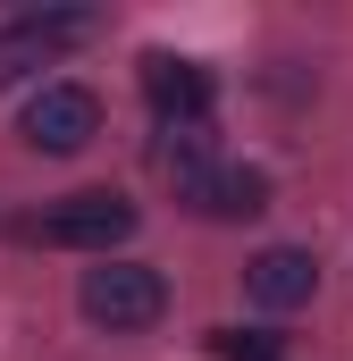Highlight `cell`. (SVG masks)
<instances>
[{
    "label": "cell",
    "instance_id": "6da1fadb",
    "mask_svg": "<svg viewBox=\"0 0 353 361\" xmlns=\"http://www.w3.org/2000/svg\"><path fill=\"white\" fill-rule=\"evenodd\" d=\"M25 235H34V244H51V252H101V261H109V244H126V235H135V202H126V193H109V185H92V193L51 202Z\"/></svg>",
    "mask_w": 353,
    "mask_h": 361
},
{
    "label": "cell",
    "instance_id": "5b68a950",
    "mask_svg": "<svg viewBox=\"0 0 353 361\" xmlns=\"http://www.w3.org/2000/svg\"><path fill=\"white\" fill-rule=\"evenodd\" d=\"M311 286H320V261L294 252V244H269V252L244 261V294H253L261 311H294V302H311Z\"/></svg>",
    "mask_w": 353,
    "mask_h": 361
},
{
    "label": "cell",
    "instance_id": "ba28073f",
    "mask_svg": "<svg viewBox=\"0 0 353 361\" xmlns=\"http://www.w3.org/2000/svg\"><path fill=\"white\" fill-rule=\"evenodd\" d=\"M210 353H219V361H286V345L261 336V328H219V336H210Z\"/></svg>",
    "mask_w": 353,
    "mask_h": 361
},
{
    "label": "cell",
    "instance_id": "277c9868",
    "mask_svg": "<svg viewBox=\"0 0 353 361\" xmlns=\"http://www.w3.org/2000/svg\"><path fill=\"white\" fill-rule=\"evenodd\" d=\"M210 92H219V85H210L202 59H176V51H152V59H143V101L160 109L169 135H185V126L210 118Z\"/></svg>",
    "mask_w": 353,
    "mask_h": 361
},
{
    "label": "cell",
    "instance_id": "8992f818",
    "mask_svg": "<svg viewBox=\"0 0 353 361\" xmlns=\"http://www.w3.org/2000/svg\"><path fill=\"white\" fill-rule=\"evenodd\" d=\"M185 202H193L202 219H261L269 210V177L244 169V160H227V169H202V177L185 185Z\"/></svg>",
    "mask_w": 353,
    "mask_h": 361
},
{
    "label": "cell",
    "instance_id": "7a4b0ae2",
    "mask_svg": "<svg viewBox=\"0 0 353 361\" xmlns=\"http://www.w3.org/2000/svg\"><path fill=\"white\" fill-rule=\"evenodd\" d=\"M169 311V277L143 269V261H101L85 269V319L92 328H109V336H135V328H152Z\"/></svg>",
    "mask_w": 353,
    "mask_h": 361
},
{
    "label": "cell",
    "instance_id": "52a82bcc",
    "mask_svg": "<svg viewBox=\"0 0 353 361\" xmlns=\"http://www.w3.org/2000/svg\"><path fill=\"white\" fill-rule=\"evenodd\" d=\"M92 17L85 8H34V17H17L8 34H0V76H17L34 51H68V42H85Z\"/></svg>",
    "mask_w": 353,
    "mask_h": 361
},
{
    "label": "cell",
    "instance_id": "3957f363",
    "mask_svg": "<svg viewBox=\"0 0 353 361\" xmlns=\"http://www.w3.org/2000/svg\"><path fill=\"white\" fill-rule=\"evenodd\" d=\"M92 135H101V101H92L85 85H42L25 101V143H34V152L68 160V152H85Z\"/></svg>",
    "mask_w": 353,
    "mask_h": 361
}]
</instances>
